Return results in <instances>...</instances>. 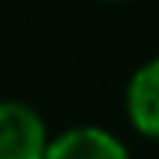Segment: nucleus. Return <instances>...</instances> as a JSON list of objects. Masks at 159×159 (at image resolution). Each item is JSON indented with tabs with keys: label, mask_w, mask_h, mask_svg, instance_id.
Returning a JSON list of instances; mask_svg holds the SVG:
<instances>
[{
	"label": "nucleus",
	"mask_w": 159,
	"mask_h": 159,
	"mask_svg": "<svg viewBox=\"0 0 159 159\" xmlns=\"http://www.w3.org/2000/svg\"><path fill=\"white\" fill-rule=\"evenodd\" d=\"M49 130L23 101H0V159H46Z\"/></svg>",
	"instance_id": "1"
},
{
	"label": "nucleus",
	"mask_w": 159,
	"mask_h": 159,
	"mask_svg": "<svg viewBox=\"0 0 159 159\" xmlns=\"http://www.w3.org/2000/svg\"><path fill=\"white\" fill-rule=\"evenodd\" d=\"M127 120L146 140H159V55L143 62L127 81Z\"/></svg>",
	"instance_id": "2"
},
{
	"label": "nucleus",
	"mask_w": 159,
	"mask_h": 159,
	"mask_svg": "<svg viewBox=\"0 0 159 159\" xmlns=\"http://www.w3.org/2000/svg\"><path fill=\"white\" fill-rule=\"evenodd\" d=\"M46 159H130V153L111 130L84 124L49 136Z\"/></svg>",
	"instance_id": "3"
}]
</instances>
